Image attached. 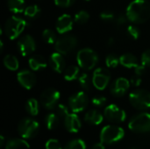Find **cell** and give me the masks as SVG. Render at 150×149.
Here are the masks:
<instances>
[{
	"instance_id": "cell-29",
	"label": "cell",
	"mask_w": 150,
	"mask_h": 149,
	"mask_svg": "<svg viewBox=\"0 0 150 149\" xmlns=\"http://www.w3.org/2000/svg\"><path fill=\"white\" fill-rule=\"evenodd\" d=\"M25 17L29 18H37L40 13V8L37 4H32L25 7V10L24 11Z\"/></svg>"
},
{
	"instance_id": "cell-11",
	"label": "cell",
	"mask_w": 150,
	"mask_h": 149,
	"mask_svg": "<svg viewBox=\"0 0 150 149\" xmlns=\"http://www.w3.org/2000/svg\"><path fill=\"white\" fill-rule=\"evenodd\" d=\"M104 116L109 122L114 124L122 123L127 119L126 112L116 105H107L104 111Z\"/></svg>"
},
{
	"instance_id": "cell-35",
	"label": "cell",
	"mask_w": 150,
	"mask_h": 149,
	"mask_svg": "<svg viewBox=\"0 0 150 149\" xmlns=\"http://www.w3.org/2000/svg\"><path fill=\"white\" fill-rule=\"evenodd\" d=\"M55 109H56V112H55V113H56L60 118L64 119L65 117H67V116L69 114V108H68L65 105L58 104V105L55 107Z\"/></svg>"
},
{
	"instance_id": "cell-13",
	"label": "cell",
	"mask_w": 150,
	"mask_h": 149,
	"mask_svg": "<svg viewBox=\"0 0 150 149\" xmlns=\"http://www.w3.org/2000/svg\"><path fill=\"white\" fill-rule=\"evenodd\" d=\"M17 47L21 55L27 56L34 52V50L36 49V43L34 39L31 35L26 34L22 36L18 40L17 43Z\"/></svg>"
},
{
	"instance_id": "cell-1",
	"label": "cell",
	"mask_w": 150,
	"mask_h": 149,
	"mask_svg": "<svg viewBox=\"0 0 150 149\" xmlns=\"http://www.w3.org/2000/svg\"><path fill=\"white\" fill-rule=\"evenodd\" d=\"M129 21L135 24H142L150 18V3L147 0L132 1L126 11Z\"/></svg>"
},
{
	"instance_id": "cell-28",
	"label": "cell",
	"mask_w": 150,
	"mask_h": 149,
	"mask_svg": "<svg viewBox=\"0 0 150 149\" xmlns=\"http://www.w3.org/2000/svg\"><path fill=\"white\" fill-rule=\"evenodd\" d=\"M78 83H79L80 86L84 90H90L91 89V87L93 86L92 76L91 77V76L87 73H83V74L80 75V76L78 78Z\"/></svg>"
},
{
	"instance_id": "cell-42",
	"label": "cell",
	"mask_w": 150,
	"mask_h": 149,
	"mask_svg": "<svg viewBox=\"0 0 150 149\" xmlns=\"http://www.w3.org/2000/svg\"><path fill=\"white\" fill-rule=\"evenodd\" d=\"M127 20H128L127 15H124V14H120L117 18H116V25L118 26H121L123 25L126 24Z\"/></svg>"
},
{
	"instance_id": "cell-23",
	"label": "cell",
	"mask_w": 150,
	"mask_h": 149,
	"mask_svg": "<svg viewBox=\"0 0 150 149\" xmlns=\"http://www.w3.org/2000/svg\"><path fill=\"white\" fill-rule=\"evenodd\" d=\"M64 79L68 82H72L79 78L80 76V67L76 65L69 66L63 71Z\"/></svg>"
},
{
	"instance_id": "cell-20",
	"label": "cell",
	"mask_w": 150,
	"mask_h": 149,
	"mask_svg": "<svg viewBox=\"0 0 150 149\" xmlns=\"http://www.w3.org/2000/svg\"><path fill=\"white\" fill-rule=\"evenodd\" d=\"M28 63H29L30 68L33 71H38V70L43 69V68H47V62L46 59L40 54L33 55L29 59Z\"/></svg>"
},
{
	"instance_id": "cell-5",
	"label": "cell",
	"mask_w": 150,
	"mask_h": 149,
	"mask_svg": "<svg viewBox=\"0 0 150 149\" xmlns=\"http://www.w3.org/2000/svg\"><path fill=\"white\" fill-rule=\"evenodd\" d=\"M40 130L38 121L32 118H25L21 119L18 126V133L19 136L25 140L33 139L37 135Z\"/></svg>"
},
{
	"instance_id": "cell-12",
	"label": "cell",
	"mask_w": 150,
	"mask_h": 149,
	"mask_svg": "<svg viewBox=\"0 0 150 149\" xmlns=\"http://www.w3.org/2000/svg\"><path fill=\"white\" fill-rule=\"evenodd\" d=\"M110 80H111V73L105 68H98L95 69V71L93 72L92 75L93 86L99 90H105L109 84Z\"/></svg>"
},
{
	"instance_id": "cell-34",
	"label": "cell",
	"mask_w": 150,
	"mask_h": 149,
	"mask_svg": "<svg viewBox=\"0 0 150 149\" xmlns=\"http://www.w3.org/2000/svg\"><path fill=\"white\" fill-rule=\"evenodd\" d=\"M127 32L128 36L133 40H138L141 36V31H140L139 27H137L134 25H128L127 28Z\"/></svg>"
},
{
	"instance_id": "cell-7",
	"label": "cell",
	"mask_w": 150,
	"mask_h": 149,
	"mask_svg": "<svg viewBox=\"0 0 150 149\" xmlns=\"http://www.w3.org/2000/svg\"><path fill=\"white\" fill-rule=\"evenodd\" d=\"M129 129L136 133H146L150 132V113L142 112L134 116L129 123Z\"/></svg>"
},
{
	"instance_id": "cell-22",
	"label": "cell",
	"mask_w": 150,
	"mask_h": 149,
	"mask_svg": "<svg viewBox=\"0 0 150 149\" xmlns=\"http://www.w3.org/2000/svg\"><path fill=\"white\" fill-rule=\"evenodd\" d=\"M5 149H30V146L25 139L15 138L6 142Z\"/></svg>"
},
{
	"instance_id": "cell-10",
	"label": "cell",
	"mask_w": 150,
	"mask_h": 149,
	"mask_svg": "<svg viewBox=\"0 0 150 149\" xmlns=\"http://www.w3.org/2000/svg\"><path fill=\"white\" fill-rule=\"evenodd\" d=\"M88 104L89 97L84 91L76 92L69 98V107L75 113L83 112L88 106Z\"/></svg>"
},
{
	"instance_id": "cell-15",
	"label": "cell",
	"mask_w": 150,
	"mask_h": 149,
	"mask_svg": "<svg viewBox=\"0 0 150 149\" xmlns=\"http://www.w3.org/2000/svg\"><path fill=\"white\" fill-rule=\"evenodd\" d=\"M130 81L125 77L117 78L111 86V93L116 97H123L130 87Z\"/></svg>"
},
{
	"instance_id": "cell-41",
	"label": "cell",
	"mask_w": 150,
	"mask_h": 149,
	"mask_svg": "<svg viewBox=\"0 0 150 149\" xmlns=\"http://www.w3.org/2000/svg\"><path fill=\"white\" fill-rule=\"evenodd\" d=\"M134 73L136 76H142L146 73V66H144L143 64H142V65L139 64L137 67L134 68Z\"/></svg>"
},
{
	"instance_id": "cell-24",
	"label": "cell",
	"mask_w": 150,
	"mask_h": 149,
	"mask_svg": "<svg viewBox=\"0 0 150 149\" xmlns=\"http://www.w3.org/2000/svg\"><path fill=\"white\" fill-rule=\"evenodd\" d=\"M7 5L9 10L14 14L24 12L26 7L25 0H8Z\"/></svg>"
},
{
	"instance_id": "cell-21",
	"label": "cell",
	"mask_w": 150,
	"mask_h": 149,
	"mask_svg": "<svg viewBox=\"0 0 150 149\" xmlns=\"http://www.w3.org/2000/svg\"><path fill=\"white\" fill-rule=\"evenodd\" d=\"M120 65L127 68H133L139 65L138 58L131 53H126L122 54L120 57Z\"/></svg>"
},
{
	"instance_id": "cell-8",
	"label": "cell",
	"mask_w": 150,
	"mask_h": 149,
	"mask_svg": "<svg viewBox=\"0 0 150 149\" xmlns=\"http://www.w3.org/2000/svg\"><path fill=\"white\" fill-rule=\"evenodd\" d=\"M77 39L74 35H65L57 39L54 43L56 52L62 54H69L77 46Z\"/></svg>"
},
{
	"instance_id": "cell-2",
	"label": "cell",
	"mask_w": 150,
	"mask_h": 149,
	"mask_svg": "<svg viewBox=\"0 0 150 149\" xmlns=\"http://www.w3.org/2000/svg\"><path fill=\"white\" fill-rule=\"evenodd\" d=\"M125 136V131L122 127L115 125H108L103 127L100 132V141L106 145H112L121 141Z\"/></svg>"
},
{
	"instance_id": "cell-31",
	"label": "cell",
	"mask_w": 150,
	"mask_h": 149,
	"mask_svg": "<svg viewBox=\"0 0 150 149\" xmlns=\"http://www.w3.org/2000/svg\"><path fill=\"white\" fill-rule=\"evenodd\" d=\"M105 64H106L107 68H117L119 66V64H120V59L117 54H110L105 58Z\"/></svg>"
},
{
	"instance_id": "cell-48",
	"label": "cell",
	"mask_w": 150,
	"mask_h": 149,
	"mask_svg": "<svg viewBox=\"0 0 150 149\" xmlns=\"http://www.w3.org/2000/svg\"><path fill=\"white\" fill-rule=\"evenodd\" d=\"M85 1H90V0H85Z\"/></svg>"
},
{
	"instance_id": "cell-36",
	"label": "cell",
	"mask_w": 150,
	"mask_h": 149,
	"mask_svg": "<svg viewBox=\"0 0 150 149\" xmlns=\"http://www.w3.org/2000/svg\"><path fill=\"white\" fill-rule=\"evenodd\" d=\"M45 148L46 149H62V144L60 143L59 141L55 139H50L48 140L46 144H45Z\"/></svg>"
},
{
	"instance_id": "cell-4",
	"label": "cell",
	"mask_w": 150,
	"mask_h": 149,
	"mask_svg": "<svg viewBox=\"0 0 150 149\" xmlns=\"http://www.w3.org/2000/svg\"><path fill=\"white\" fill-rule=\"evenodd\" d=\"M78 66L85 70H91L96 67L98 62V54L91 48L86 47L81 49L76 55Z\"/></svg>"
},
{
	"instance_id": "cell-30",
	"label": "cell",
	"mask_w": 150,
	"mask_h": 149,
	"mask_svg": "<svg viewBox=\"0 0 150 149\" xmlns=\"http://www.w3.org/2000/svg\"><path fill=\"white\" fill-rule=\"evenodd\" d=\"M42 38L47 44H54L57 40L55 32L51 29H45L42 32Z\"/></svg>"
},
{
	"instance_id": "cell-14",
	"label": "cell",
	"mask_w": 150,
	"mask_h": 149,
	"mask_svg": "<svg viewBox=\"0 0 150 149\" xmlns=\"http://www.w3.org/2000/svg\"><path fill=\"white\" fill-rule=\"evenodd\" d=\"M17 79L18 83L26 90L33 89L36 83L35 74L28 69H24L18 72L17 75Z\"/></svg>"
},
{
	"instance_id": "cell-25",
	"label": "cell",
	"mask_w": 150,
	"mask_h": 149,
	"mask_svg": "<svg viewBox=\"0 0 150 149\" xmlns=\"http://www.w3.org/2000/svg\"><path fill=\"white\" fill-rule=\"evenodd\" d=\"M45 124L48 130H54L60 124V117L54 112L48 113L45 118Z\"/></svg>"
},
{
	"instance_id": "cell-18",
	"label": "cell",
	"mask_w": 150,
	"mask_h": 149,
	"mask_svg": "<svg viewBox=\"0 0 150 149\" xmlns=\"http://www.w3.org/2000/svg\"><path fill=\"white\" fill-rule=\"evenodd\" d=\"M49 65L52 69L57 73H62L65 70V60L63 54L55 52L49 58Z\"/></svg>"
},
{
	"instance_id": "cell-17",
	"label": "cell",
	"mask_w": 150,
	"mask_h": 149,
	"mask_svg": "<svg viewBox=\"0 0 150 149\" xmlns=\"http://www.w3.org/2000/svg\"><path fill=\"white\" fill-rule=\"evenodd\" d=\"M64 127L70 133H76L80 131L82 127V123L79 117L75 113H69L67 117L63 119Z\"/></svg>"
},
{
	"instance_id": "cell-47",
	"label": "cell",
	"mask_w": 150,
	"mask_h": 149,
	"mask_svg": "<svg viewBox=\"0 0 150 149\" xmlns=\"http://www.w3.org/2000/svg\"><path fill=\"white\" fill-rule=\"evenodd\" d=\"M131 149H137V148H131Z\"/></svg>"
},
{
	"instance_id": "cell-3",
	"label": "cell",
	"mask_w": 150,
	"mask_h": 149,
	"mask_svg": "<svg viewBox=\"0 0 150 149\" xmlns=\"http://www.w3.org/2000/svg\"><path fill=\"white\" fill-rule=\"evenodd\" d=\"M27 26V22L19 17L12 16L9 18L4 24V32L10 40L18 38Z\"/></svg>"
},
{
	"instance_id": "cell-38",
	"label": "cell",
	"mask_w": 150,
	"mask_h": 149,
	"mask_svg": "<svg viewBox=\"0 0 150 149\" xmlns=\"http://www.w3.org/2000/svg\"><path fill=\"white\" fill-rule=\"evenodd\" d=\"M142 64H143L146 67H150V49L144 51L141 57Z\"/></svg>"
},
{
	"instance_id": "cell-39",
	"label": "cell",
	"mask_w": 150,
	"mask_h": 149,
	"mask_svg": "<svg viewBox=\"0 0 150 149\" xmlns=\"http://www.w3.org/2000/svg\"><path fill=\"white\" fill-rule=\"evenodd\" d=\"M100 18L104 21L110 22L114 19V13L111 11H104L100 13Z\"/></svg>"
},
{
	"instance_id": "cell-45",
	"label": "cell",
	"mask_w": 150,
	"mask_h": 149,
	"mask_svg": "<svg viewBox=\"0 0 150 149\" xmlns=\"http://www.w3.org/2000/svg\"><path fill=\"white\" fill-rule=\"evenodd\" d=\"M4 137L3 135L0 136V146L3 147L4 146Z\"/></svg>"
},
{
	"instance_id": "cell-44",
	"label": "cell",
	"mask_w": 150,
	"mask_h": 149,
	"mask_svg": "<svg viewBox=\"0 0 150 149\" xmlns=\"http://www.w3.org/2000/svg\"><path fill=\"white\" fill-rule=\"evenodd\" d=\"M105 144H104L102 141H100V142L95 143V144L93 145V147H92V148L91 149H105Z\"/></svg>"
},
{
	"instance_id": "cell-27",
	"label": "cell",
	"mask_w": 150,
	"mask_h": 149,
	"mask_svg": "<svg viewBox=\"0 0 150 149\" xmlns=\"http://www.w3.org/2000/svg\"><path fill=\"white\" fill-rule=\"evenodd\" d=\"M25 111L31 116H37L39 114V111H40L39 102L35 98L28 99L25 104Z\"/></svg>"
},
{
	"instance_id": "cell-37",
	"label": "cell",
	"mask_w": 150,
	"mask_h": 149,
	"mask_svg": "<svg viewBox=\"0 0 150 149\" xmlns=\"http://www.w3.org/2000/svg\"><path fill=\"white\" fill-rule=\"evenodd\" d=\"M106 97L103 96H96L91 99V103L96 107H103L106 104Z\"/></svg>"
},
{
	"instance_id": "cell-33",
	"label": "cell",
	"mask_w": 150,
	"mask_h": 149,
	"mask_svg": "<svg viewBox=\"0 0 150 149\" xmlns=\"http://www.w3.org/2000/svg\"><path fill=\"white\" fill-rule=\"evenodd\" d=\"M90 18V14L86 11H80L77 13H76L74 20L77 24H84L86 23Z\"/></svg>"
},
{
	"instance_id": "cell-16",
	"label": "cell",
	"mask_w": 150,
	"mask_h": 149,
	"mask_svg": "<svg viewBox=\"0 0 150 149\" xmlns=\"http://www.w3.org/2000/svg\"><path fill=\"white\" fill-rule=\"evenodd\" d=\"M74 19L69 14H62L60 16L56 21L55 27L56 31L60 34H64L72 30L74 25Z\"/></svg>"
},
{
	"instance_id": "cell-32",
	"label": "cell",
	"mask_w": 150,
	"mask_h": 149,
	"mask_svg": "<svg viewBox=\"0 0 150 149\" xmlns=\"http://www.w3.org/2000/svg\"><path fill=\"white\" fill-rule=\"evenodd\" d=\"M63 149H86V144L81 139H74L68 142Z\"/></svg>"
},
{
	"instance_id": "cell-40",
	"label": "cell",
	"mask_w": 150,
	"mask_h": 149,
	"mask_svg": "<svg viewBox=\"0 0 150 149\" xmlns=\"http://www.w3.org/2000/svg\"><path fill=\"white\" fill-rule=\"evenodd\" d=\"M54 4L57 5V6H60V7H69L71 6L76 0H54Z\"/></svg>"
},
{
	"instance_id": "cell-6",
	"label": "cell",
	"mask_w": 150,
	"mask_h": 149,
	"mask_svg": "<svg viewBox=\"0 0 150 149\" xmlns=\"http://www.w3.org/2000/svg\"><path fill=\"white\" fill-rule=\"evenodd\" d=\"M129 101L132 106L137 110H148L150 108V92L143 89L135 90L130 93Z\"/></svg>"
},
{
	"instance_id": "cell-26",
	"label": "cell",
	"mask_w": 150,
	"mask_h": 149,
	"mask_svg": "<svg viewBox=\"0 0 150 149\" xmlns=\"http://www.w3.org/2000/svg\"><path fill=\"white\" fill-rule=\"evenodd\" d=\"M4 65L9 70L16 71L19 67V62L16 56L12 54H7L4 58Z\"/></svg>"
},
{
	"instance_id": "cell-19",
	"label": "cell",
	"mask_w": 150,
	"mask_h": 149,
	"mask_svg": "<svg viewBox=\"0 0 150 149\" xmlns=\"http://www.w3.org/2000/svg\"><path fill=\"white\" fill-rule=\"evenodd\" d=\"M104 117L105 116L98 110H90L84 115V121L90 125L98 126L103 122Z\"/></svg>"
},
{
	"instance_id": "cell-46",
	"label": "cell",
	"mask_w": 150,
	"mask_h": 149,
	"mask_svg": "<svg viewBox=\"0 0 150 149\" xmlns=\"http://www.w3.org/2000/svg\"><path fill=\"white\" fill-rule=\"evenodd\" d=\"M4 50V43H3V40L0 41V52H2Z\"/></svg>"
},
{
	"instance_id": "cell-9",
	"label": "cell",
	"mask_w": 150,
	"mask_h": 149,
	"mask_svg": "<svg viewBox=\"0 0 150 149\" xmlns=\"http://www.w3.org/2000/svg\"><path fill=\"white\" fill-rule=\"evenodd\" d=\"M60 97L61 94L57 90L48 88L41 93L40 100L44 108L47 110H53L55 109V107L58 105Z\"/></svg>"
},
{
	"instance_id": "cell-43",
	"label": "cell",
	"mask_w": 150,
	"mask_h": 149,
	"mask_svg": "<svg viewBox=\"0 0 150 149\" xmlns=\"http://www.w3.org/2000/svg\"><path fill=\"white\" fill-rule=\"evenodd\" d=\"M142 76H136L135 75V76H133L132 78H131V80H130V83L132 84V85H134V86H140L141 85V83H142V78H141Z\"/></svg>"
}]
</instances>
